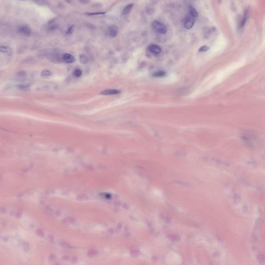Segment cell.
Returning <instances> with one entry per match:
<instances>
[{"mask_svg": "<svg viewBox=\"0 0 265 265\" xmlns=\"http://www.w3.org/2000/svg\"><path fill=\"white\" fill-rule=\"evenodd\" d=\"M151 26L153 30L156 33L164 34L167 32V29L164 24L159 21H155L152 22Z\"/></svg>", "mask_w": 265, "mask_h": 265, "instance_id": "1", "label": "cell"}, {"mask_svg": "<svg viewBox=\"0 0 265 265\" xmlns=\"http://www.w3.org/2000/svg\"><path fill=\"white\" fill-rule=\"evenodd\" d=\"M18 32L21 35L29 36L31 34V28L27 25H21L18 28Z\"/></svg>", "mask_w": 265, "mask_h": 265, "instance_id": "2", "label": "cell"}, {"mask_svg": "<svg viewBox=\"0 0 265 265\" xmlns=\"http://www.w3.org/2000/svg\"><path fill=\"white\" fill-rule=\"evenodd\" d=\"M148 50L151 53L154 55L159 54L162 51L161 48L159 46L154 44L150 45L148 47Z\"/></svg>", "mask_w": 265, "mask_h": 265, "instance_id": "3", "label": "cell"}, {"mask_svg": "<svg viewBox=\"0 0 265 265\" xmlns=\"http://www.w3.org/2000/svg\"><path fill=\"white\" fill-rule=\"evenodd\" d=\"M108 35L111 37H115L118 33V27L116 25H111L108 29Z\"/></svg>", "mask_w": 265, "mask_h": 265, "instance_id": "4", "label": "cell"}, {"mask_svg": "<svg viewBox=\"0 0 265 265\" xmlns=\"http://www.w3.org/2000/svg\"><path fill=\"white\" fill-rule=\"evenodd\" d=\"M0 52L10 56L13 54V50L10 47L2 45V46H0Z\"/></svg>", "mask_w": 265, "mask_h": 265, "instance_id": "5", "label": "cell"}, {"mask_svg": "<svg viewBox=\"0 0 265 265\" xmlns=\"http://www.w3.org/2000/svg\"><path fill=\"white\" fill-rule=\"evenodd\" d=\"M63 60L66 63H72L75 61V58L69 53H65L63 56Z\"/></svg>", "mask_w": 265, "mask_h": 265, "instance_id": "6", "label": "cell"}, {"mask_svg": "<svg viewBox=\"0 0 265 265\" xmlns=\"http://www.w3.org/2000/svg\"><path fill=\"white\" fill-rule=\"evenodd\" d=\"M120 93V91L119 90H118L117 89H107L105 90L104 91L101 92L100 94L102 95H114V94H117Z\"/></svg>", "mask_w": 265, "mask_h": 265, "instance_id": "7", "label": "cell"}, {"mask_svg": "<svg viewBox=\"0 0 265 265\" xmlns=\"http://www.w3.org/2000/svg\"><path fill=\"white\" fill-rule=\"evenodd\" d=\"M194 19L193 18H189L188 19L184 24V27L186 29H191L192 27L194 24Z\"/></svg>", "mask_w": 265, "mask_h": 265, "instance_id": "8", "label": "cell"}, {"mask_svg": "<svg viewBox=\"0 0 265 265\" xmlns=\"http://www.w3.org/2000/svg\"><path fill=\"white\" fill-rule=\"evenodd\" d=\"M134 6V4H129L128 5H127V6L126 7H125V8H124V9L122 11V15H124V16H125V15H127V14H128L129 13V12H131V10H132V8Z\"/></svg>", "mask_w": 265, "mask_h": 265, "instance_id": "9", "label": "cell"}, {"mask_svg": "<svg viewBox=\"0 0 265 265\" xmlns=\"http://www.w3.org/2000/svg\"><path fill=\"white\" fill-rule=\"evenodd\" d=\"M189 9H190V14L193 17H197L198 16V12H197V11L194 7L191 6H190Z\"/></svg>", "mask_w": 265, "mask_h": 265, "instance_id": "10", "label": "cell"}, {"mask_svg": "<svg viewBox=\"0 0 265 265\" xmlns=\"http://www.w3.org/2000/svg\"><path fill=\"white\" fill-rule=\"evenodd\" d=\"M79 60H80V62L83 64H85L87 63L88 62V57H87L86 55H84V54L80 55V57H79Z\"/></svg>", "mask_w": 265, "mask_h": 265, "instance_id": "11", "label": "cell"}, {"mask_svg": "<svg viewBox=\"0 0 265 265\" xmlns=\"http://www.w3.org/2000/svg\"><path fill=\"white\" fill-rule=\"evenodd\" d=\"M51 75V72L49 70H44L41 73V75L43 77H49Z\"/></svg>", "mask_w": 265, "mask_h": 265, "instance_id": "12", "label": "cell"}, {"mask_svg": "<svg viewBox=\"0 0 265 265\" xmlns=\"http://www.w3.org/2000/svg\"><path fill=\"white\" fill-rule=\"evenodd\" d=\"M75 26L74 25H72L68 29H67L66 31V34H72L74 33V32L75 31Z\"/></svg>", "mask_w": 265, "mask_h": 265, "instance_id": "13", "label": "cell"}, {"mask_svg": "<svg viewBox=\"0 0 265 265\" xmlns=\"http://www.w3.org/2000/svg\"><path fill=\"white\" fill-rule=\"evenodd\" d=\"M166 75V73L164 72H155L153 74V76L155 77H164Z\"/></svg>", "mask_w": 265, "mask_h": 265, "instance_id": "14", "label": "cell"}, {"mask_svg": "<svg viewBox=\"0 0 265 265\" xmlns=\"http://www.w3.org/2000/svg\"><path fill=\"white\" fill-rule=\"evenodd\" d=\"M106 13L105 12H94V13H86V15L88 16H96V15H104Z\"/></svg>", "mask_w": 265, "mask_h": 265, "instance_id": "15", "label": "cell"}, {"mask_svg": "<svg viewBox=\"0 0 265 265\" xmlns=\"http://www.w3.org/2000/svg\"><path fill=\"white\" fill-rule=\"evenodd\" d=\"M82 75V71L80 70H76L74 72V75L76 77H79Z\"/></svg>", "mask_w": 265, "mask_h": 265, "instance_id": "16", "label": "cell"}, {"mask_svg": "<svg viewBox=\"0 0 265 265\" xmlns=\"http://www.w3.org/2000/svg\"><path fill=\"white\" fill-rule=\"evenodd\" d=\"M210 48L208 46H201L199 49V52H205V51H207L209 50Z\"/></svg>", "mask_w": 265, "mask_h": 265, "instance_id": "17", "label": "cell"}, {"mask_svg": "<svg viewBox=\"0 0 265 265\" xmlns=\"http://www.w3.org/2000/svg\"><path fill=\"white\" fill-rule=\"evenodd\" d=\"M247 17H248V13H247V12H245V14L244 15L243 19V20H242V26H243L244 25L246 20L247 19Z\"/></svg>", "mask_w": 265, "mask_h": 265, "instance_id": "18", "label": "cell"}, {"mask_svg": "<svg viewBox=\"0 0 265 265\" xmlns=\"http://www.w3.org/2000/svg\"><path fill=\"white\" fill-rule=\"evenodd\" d=\"M33 1H34L37 4L40 5L45 4L46 2V0H33Z\"/></svg>", "mask_w": 265, "mask_h": 265, "instance_id": "19", "label": "cell"}, {"mask_svg": "<svg viewBox=\"0 0 265 265\" xmlns=\"http://www.w3.org/2000/svg\"><path fill=\"white\" fill-rule=\"evenodd\" d=\"M91 0H79V2L84 4H88L91 2Z\"/></svg>", "mask_w": 265, "mask_h": 265, "instance_id": "20", "label": "cell"}, {"mask_svg": "<svg viewBox=\"0 0 265 265\" xmlns=\"http://www.w3.org/2000/svg\"><path fill=\"white\" fill-rule=\"evenodd\" d=\"M37 234L40 236H43L44 235V233L42 230H37Z\"/></svg>", "mask_w": 265, "mask_h": 265, "instance_id": "21", "label": "cell"}, {"mask_svg": "<svg viewBox=\"0 0 265 265\" xmlns=\"http://www.w3.org/2000/svg\"><path fill=\"white\" fill-rule=\"evenodd\" d=\"M17 217H21V213L20 212H18L17 213Z\"/></svg>", "mask_w": 265, "mask_h": 265, "instance_id": "22", "label": "cell"}]
</instances>
